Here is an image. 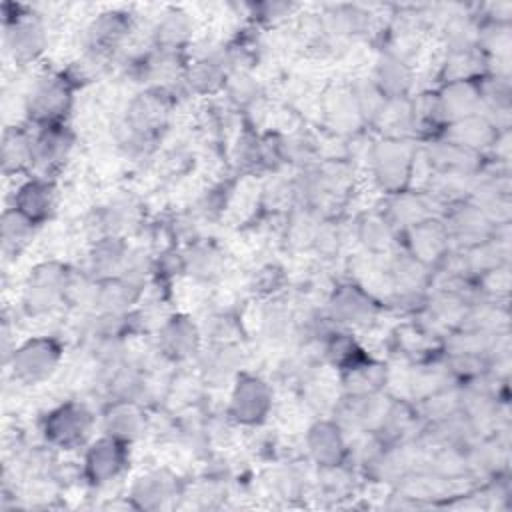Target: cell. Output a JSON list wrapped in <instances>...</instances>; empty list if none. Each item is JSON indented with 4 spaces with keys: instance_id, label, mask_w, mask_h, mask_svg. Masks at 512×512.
<instances>
[{
    "instance_id": "cell-9",
    "label": "cell",
    "mask_w": 512,
    "mask_h": 512,
    "mask_svg": "<svg viewBox=\"0 0 512 512\" xmlns=\"http://www.w3.org/2000/svg\"><path fill=\"white\" fill-rule=\"evenodd\" d=\"M72 134L62 124L40 126V132L32 138V166L48 172L58 168L72 150Z\"/></svg>"
},
{
    "instance_id": "cell-1",
    "label": "cell",
    "mask_w": 512,
    "mask_h": 512,
    "mask_svg": "<svg viewBox=\"0 0 512 512\" xmlns=\"http://www.w3.org/2000/svg\"><path fill=\"white\" fill-rule=\"evenodd\" d=\"M70 276L72 274L56 262H46L34 268L24 290V308L34 316L54 310L68 298Z\"/></svg>"
},
{
    "instance_id": "cell-13",
    "label": "cell",
    "mask_w": 512,
    "mask_h": 512,
    "mask_svg": "<svg viewBox=\"0 0 512 512\" xmlns=\"http://www.w3.org/2000/svg\"><path fill=\"white\" fill-rule=\"evenodd\" d=\"M306 446L314 462L322 468H336L346 454L342 428L334 422H316L310 426L306 434Z\"/></svg>"
},
{
    "instance_id": "cell-3",
    "label": "cell",
    "mask_w": 512,
    "mask_h": 512,
    "mask_svg": "<svg viewBox=\"0 0 512 512\" xmlns=\"http://www.w3.org/2000/svg\"><path fill=\"white\" fill-rule=\"evenodd\" d=\"M94 426L92 412L80 402H66L54 408L44 420L46 440L58 448L70 450L82 446Z\"/></svg>"
},
{
    "instance_id": "cell-16",
    "label": "cell",
    "mask_w": 512,
    "mask_h": 512,
    "mask_svg": "<svg viewBox=\"0 0 512 512\" xmlns=\"http://www.w3.org/2000/svg\"><path fill=\"white\" fill-rule=\"evenodd\" d=\"M176 494V480L166 470L142 474L132 486V500L140 508H160Z\"/></svg>"
},
{
    "instance_id": "cell-2",
    "label": "cell",
    "mask_w": 512,
    "mask_h": 512,
    "mask_svg": "<svg viewBox=\"0 0 512 512\" xmlns=\"http://www.w3.org/2000/svg\"><path fill=\"white\" fill-rule=\"evenodd\" d=\"M62 358L54 338H32L18 346L10 356L12 374L22 384H38L52 376Z\"/></svg>"
},
{
    "instance_id": "cell-4",
    "label": "cell",
    "mask_w": 512,
    "mask_h": 512,
    "mask_svg": "<svg viewBox=\"0 0 512 512\" xmlns=\"http://www.w3.org/2000/svg\"><path fill=\"white\" fill-rule=\"evenodd\" d=\"M72 92L64 76L46 74L38 78L28 96V114L40 126L60 124V118L70 108Z\"/></svg>"
},
{
    "instance_id": "cell-14",
    "label": "cell",
    "mask_w": 512,
    "mask_h": 512,
    "mask_svg": "<svg viewBox=\"0 0 512 512\" xmlns=\"http://www.w3.org/2000/svg\"><path fill=\"white\" fill-rule=\"evenodd\" d=\"M56 206V192L46 178H32L24 182L14 194V210L24 214L34 224L46 220Z\"/></svg>"
},
{
    "instance_id": "cell-5",
    "label": "cell",
    "mask_w": 512,
    "mask_h": 512,
    "mask_svg": "<svg viewBox=\"0 0 512 512\" xmlns=\"http://www.w3.org/2000/svg\"><path fill=\"white\" fill-rule=\"evenodd\" d=\"M272 408L270 386L252 374H240L230 394L228 414L240 424L262 422Z\"/></svg>"
},
{
    "instance_id": "cell-25",
    "label": "cell",
    "mask_w": 512,
    "mask_h": 512,
    "mask_svg": "<svg viewBox=\"0 0 512 512\" xmlns=\"http://www.w3.org/2000/svg\"><path fill=\"white\" fill-rule=\"evenodd\" d=\"M238 362H236V356H234V348L232 346H216L212 348L206 356H204V362H202V370L206 374L208 380H224L228 378L234 370H236Z\"/></svg>"
},
{
    "instance_id": "cell-15",
    "label": "cell",
    "mask_w": 512,
    "mask_h": 512,
    "mask_svg": "<svg viewBox=\"0 0 512 512\" xmlns=\"http://www.w3.org/2000/svg\"><path fill=\"white\" fill-rule=\"evenodd\" d=\"M104 434L124 444L134 442L144 432V416L136 402L116 400L104 414Z\"/></svg>"
},
{
    "instance_id": "cell-6",
    "label": "cell",
    "mask_w": 512,
    "mask_h": 512,
    "mask_svg": "<svg viewBox=\"0 0 512 512\" xmlns=\"http://www.w3.org/2000/svg\"><path fill=\"white\" fill-rule=\"evenodd\" d=\"M128 30H130V20L126 18V14H120V12L100 14L84 28V34H82V46H84L86 58L96 62L108 56L114 48L120 46Z\"/></svg>"
},
{
    "instance_id": "cell-22",
    "label": "cell",
    "mask_w": 512,
    "mask_h": 512,
    "mask_svg": "<svg viewBox=\"0 0 512 512\" xmlns=\"http://www.w3.org/2000/svg\"><path fill=\"white\" fill-rule=\"evenodd\" d=\"M190 20L186 18V14L172 10L166 12L156 26V46L162 50H176L180 44H184L190 36Z\"/></svg>"
},
{
    "instance_id": "cell-7",
    "label": "cell",
    "mask_w": 512,
    "mask_h": 512,
    "mask_svg": "<svg viewBox=\"0 0 512 512\" xmlns=\"http://www.w3.org/2000/svg\"><path fill=\"white\" fill-rule=\"evenodd\" d=\"M126 466V444L104 436L96 440L84 458V474L92 484L112 482Z\"/></svg>"
},
{
    "instance_id": "cell-10",
    "label": "cell",
    "mask_w": 512,
    "mask_h": 512,
    "mask_svg": "<svg viewBox=\"0 0 512 512\" xmlns=\"http://www.w3.org/2000/svg\"><path fill=\"white\" fill-rule=\"evenodd\" d=\"M330 320L348 326H366L376 314L372 298L358 286H340L330 298Z\"/></svg>"
},
{
    "instance_id": "cell-24",
    "label": "cell",
    "mask_w": 512,
    "mask_h": 512,
    "mask_svg": "<svg viewBox=\"0 0 512 512\" xmlns=\"http://www.w3.org/2000/svg\"><path fill=\"white\" fill-rule=\"evenodd\" d=\"M434 222H418L412 230V250H414V258L416 260H424V258H436L438 252L444 246V236L442 232L432 226Z\"/></svg>"
},
{
    "instance_id": "cell-11",
    "label": "cell",
    "mask_w": 512,
    "mask_h": 512,
    "mask_svg": "<svg viewBox=\"0 0 512 512\" xmlns=\"http://www.w3.org/2000/svg\"><path fill=\"white\" fill-rule=\"evenodd\" d=\"M198 346V328L186 316H172L158 330V348L170 360H188L198 352Z\"/></svg>"
},
{
    "instance_id": "cell-20",
    "label": "cell",
    "mask_w": 512,
    "mask_h": 512,
    "mask_svg": "<svg viewBox=\"0 0 512 512\" xmlns=\"http://www.w3.org/2000/svg\"><path fill=\"white\" fill-rule=\"evenodd\" d=\"M2 166L6 174L32 166V136L16 128L6 130L2 140Z\"/></svg>"
},
{
    "instance_id": "cell-21",
    "label": "cell",
    "mask_w": 512,
    "mask_h": 512,
    "mask_svg": "<svg viewBox=\"0 0 512 512\" xmlns=\"http://www.w3.org/2000/svg\"><path fill=\"white\" fill-rule=\"evenodd\" d=\"M222 264H224L222 254L216 248L202 246V244L190 248L188 256H184L182 260V266L188 270V274L202 282H210L218 278L222 272Z\"/></svg>"
},
{
    "instance_id": "cell-12",
    "label": "cell",
    "mask_w": 512,
    "mask_h": 512,
    "mask_svg": "<svg viewBox=\"0 0 512 512\" xmlns=\"http://www.w3.org/2000/svg\"><path fill=\"white\" fill-rule=\"evenodd\" d=\"M44 42V26L32 14L16 16L12 22L6 24V46L18 62L34 60L44 50Z\"/></svg>"
},
{
    "instance_id": "cell-27",
    "label": "cell",
    "mask_w": 512,
    "mask_h": 512,
    "mask_svg": "<svg viewBox=\"0 0 512 512\" xmlns=\"http://www.w3.org/2000/svg\"><path fill=\"white\" fill-rule=\"evenodd\" d=\"M360 238L370 248H384L390 242V228L380 218H368L362 222Z\"/></svg>"
},
{
    "instance_id": "cell-26",
    "label": "cell",
    "mask_w": 512,
    "mask_h": 512,
    "mask_svg": "<svg viewBox=\"0 0 512 512\" xmlns=\"http://www.w3.org/2000/svg\"><path fill=\"white\" fill-rule=\"evenodd\" d=\"M450 228L456 232L458 238H472V236L478 238V236H482V230L486 228V220L478 208L466 206V208H460L452 216Z\"/></svg>"
},
{
    "instance_id": "cell-23",
    "label": "cell",
    "mask_w": 512,
    "mask_h": 512,
    "mask_svg": "<svg viewBox=\"0 0 512 512\" xmlns=\"http://www.w3.org/2000/svg\"><path fill=\"white\" fill-rule=\"evenodd\" d=\"M34 222L28 220L24 214H20L18 210L10 208L4 212L2 216V246H4V252H18L22 250L32 234H34Z\"/></svg>"
},
{
    "instance_id": "cell-8",
    "label": "cell",
    "mask_w": 512,
    "mask_h": 512,
    "mask_svg": "<svg viewBox=\"0 0 512 512\" xmlns=\"http://www.w3.org/2000/svg\"><path fill=\"white\" fill-rule=\"evenodd\" d=\"M374 176L382 184V188L396 190L404 184L410 172V150L404 142L386 140L380 142L372 152Z\"/></svg>"
},
{
    "instance_id": "cell-19",
    "label": "cell",
    "mask_w": 512,
    "mask_h": 512,
    "mask_svg": "<svg viewBox=\"0 0 512 512\" xmlns=\"http://www.w3.org/2000/svg\"><path fill=\"white\" fill-rule=\"evenodd\" d=\"M374 84L382 96L400 98L410 88V70L398 56L390 54L378 62Z\"/></svg>"
},
{
    "instance_id": "cell-17",
    "label": "cell",
    "mask_w": 512,
    "mask_h": 512,
    "mask_svg": "<svg viewBox=\"0 0 512 512\" xmlns=\"http://www.w3.org/2000/svg\"><path fill=\"white\" fill-rule=\"evenodd\" d=\"M128 256L130 250L118 236H104L96 240L90 252V268L102 280L114 278L122 274Z\"/></svg>"
},
{
    "instance_id": "cell-18",
    "label": "cell",
    "mask_w": 512,
    "mask_h": 512,
    "mask_svg": "<svg viewBox=\"0 0 512 512\" xmlns=\"http://www.w3.org/2000/svg\"><path fill=\"white\" fill-rule=\"evenodd\" d=\"M186 80L196 92H214L226 80V58L218 52L200 56L188 66Z\"/></svg>"
}]
</instances>
